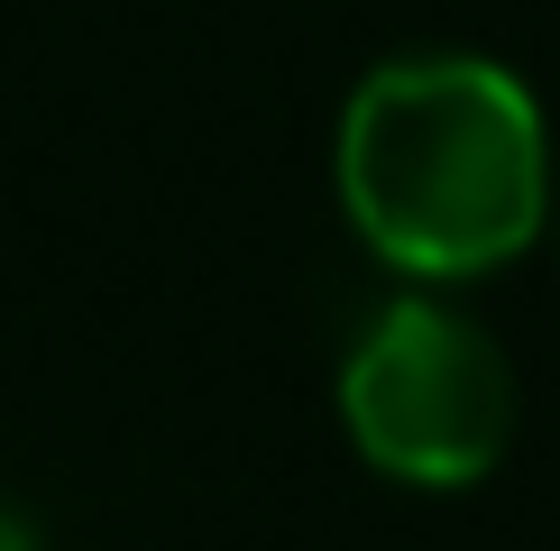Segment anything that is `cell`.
I'll use <instances>...</instances> for the list:
<instances>
[{"mask_svg":"<svg viewBox=\"0 0 560 551\" xmlns=\"http://www.w3.org/2000/svg\"><path fill=\"white\" fill-rule=\"evenodd\" d=\"M340 212L405 276H487L524 258L551 202V129L487 56H395L340 110Z\"/></svg>","mask_w":560,"mask_h":551,"instance_id":"6da1fadb","label":"cell"},{"mask_svg":"<svg viewBox=\"0 0 560 551\" xmlns=\"http://www.w3.org/2000/svg\"><path fill=\"white\" fill-rule=\"evenodd\" d=\"M515 359L432 294L368 313V331L340 359L349 450L395 488H478L515 450Z\"/></svg>","mask_w":560,"mask_h":551,"instance_id":"7a4b0ae2","label":"cell"},{"mask_svg":"<svg viewBox=\"0 0 560 551\" xmlns=\"http://www.w3.org/2000/svg\"><path fill=\"white\" fill-rule=\"evenodd\" d=\"M0 551H37V524L19 515V505H0Z\"/></svg>","mask_w":560,"mask_h":551,"instance_id":"3957f363","label":"cell"}]
</instances>
